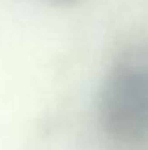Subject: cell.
I'll return each mask as SVG.
<instances>
[{"instance_id":"obj_1","label":"cell","mask_w":148,"mask_h":150,"mask_svg":"<svg viewBox=\"0 0 148 150\" xmlns=\"http://www.w3.org/2000/svg\"><path fill=\"white\" fill-rule=\"evenodd\" d=\"M99 120L118 144L148 146V44L129 46L112 63L101 88Z\"/></svg>"}]
</instances>
